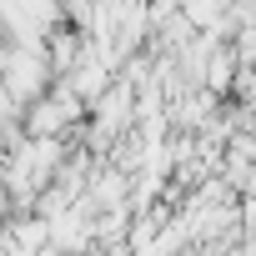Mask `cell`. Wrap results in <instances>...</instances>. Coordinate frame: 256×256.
I'll return each mask as SVG.
<instances>
[{"label": "cell", "instance_id": "1", "mask_svg": "<svg viewBox=\"0 0 256 256\" xmlns=\"http://www.w3.org/2000/svg\"><path fill=\"white\" fill-rule=\"evenodd\" d=\"M56 90V70H50V56H46V36L40 40H26L6 56V96L16 106H36Z\"/></svg>", "mask_w": 256, "mask_h": 256}, {"label": "cell", "instance_id": "2", "mask_svg": "<svg viewBox=\"0 0 256 256\" xmlns=\"http://www.w3.org/2000/svg\"><path fill=\"white\" fill-rule=\"evenodd\" d=\"M236 80H241V60H236V50H231V40L211 56V66H206V90L211 96H226V90H236Z\"/></svg>", "mask_w": 256, "mask_h": 256}]
</instances>
